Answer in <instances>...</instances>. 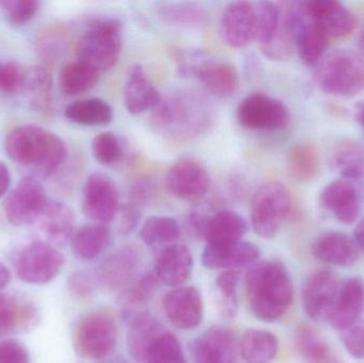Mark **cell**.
<instances>
[{"instance_id": "cell-31", "label": "cell", "mask_w": 364, "mask_h": 363, "mask_svg": "<svg viewBox=\"0 0 364 363\" xmlns=\"http://www.w3.org/2000/svg\"><path fill=\"white\" fill-rule=\"evenodd\" d=\"M111 237V229L106 224H87L73 234L70 249L78 259L93 260L108 247Z\"/></svg>"}, {"instance_id": "cell-8", "label": "cell", "mask_w": 364, "mask_h": 363, "mask_svg": "<svg viewBox=\"0 0 364 363\" xmlns=\"http://www.w3.org/2000/svg\"><path fill=\"white\" fill-rule=\"evenodd\" d=\"M115 318L106 310H96L81 318L73 335L75 350L87 360H102L114 352L117 345Z\"/></svg>"}, {"instance_id": "cell-48", "label": "cell", "mask_w": 364, "mask_h": 363, "mask_svg": "<svg viewBox=\"0 0 364 363\" xmlns=\"http://www.w3.org/2000/svg\"><path fill=\"white\" fill-rule=\"evenodd\" d=\"M26 72L14 62L0 61V91L14 94L21 91L25 83Z\"/></svg>"}, {"instance_id": "cell-41", "label": "cell", "mask_w": 364, "mask_h": 363, "mask_svg": "<svg viewBox=\"0 0 364 363\" xmlns=\"http://www.w3.org/2000/svg\"><path fill=\"white\" fill-rule=\"evenodd\" d=\"M53 78L44 67H33L26 72L23 90L29 94L32 104L38 110L48 112L51 109Z\"/></svg>"}, {"instance_id": "cell-32", "label": "cell", "mask_w": 364, "mask_h": 363, "mask_svg": "<svg viewBox=\"0 0 364 363\" xmlns=\"http://www.w3.org/2000/svg\"><path fill=\"white\" fill-rule=\"evenodd\" d=\"M295 345L306 363H346L314 328L306 324L297 326Z\"/></svg>"}, {"instance_id": "cell-15", "label": "cell", "mask_w": 364, "mask_h": 363, "mask_svg": "<svg viewBox=\"0 0 364 363\" xmlns=\"http://www.w3.org/2000/svg\"><path fill=\"white\" fill-rule=\"evenodd\" d=\"M168 192L184 202L203 200L211 185L207 168L192 158L179 160L168 170L166 178Z\"/></svg>"}, {"instance_id": "cell-29", "label": "cell", "mask_w": 364, "mask_h": 363, "mask_svg": "<svg viewBox=\"0 0 364 363\" xmlns=\"http://www.w3.org/2000/svg\"><path fill=\"white\" fill-rule=\"evenodd\" d=\"M161 98L159 91L147 78L144 68L132 66L124 87V102L128 112L138 115L153 110Z\"/></svg>"}, {"instance_id": "cell-18", "label": "cell", "mask_w": 364, "mask_h": 363, "mask_svg": "<svg viewBox=\"0 0 364 363\" xmlns=\"http://www.w3.org/2000/svg\"><path fill=\"white\" fill-rule=\"evenodd\" d=\"M299 4L306 16L314 21L329 38H346L356 28V16L341 2L309 0Z\"/></svg>"}, {"instance_id": "cell-30", "label": "cell", "mask_w": 364, "mask_h": 363, "mask_svg": "<svg viewBox=\"0 0 364 363\" xmlns=\"http://www.w3.org/2000/svg\"><path fill=\"white\" fill-rule=\"evenodd\" d=\"M301 12L295 38V49L305 65L316 66L326 55L331 38L314 21L306 16L301 8Z\"/></svg>"}, {"instance_id": "cell-52", "label": "cell", "mask_w": 364, "mask_h": 363, "mask_svg": "<svg viewBox=\"0 0 364 363\" xmlns=\"http://www.w3.org/2000/svg\"><path fill=\"white\" fill-rule=\"evenodd\" d=\"M10 172L4 162L0 161V198L6 193L10 187Z\"/></svg>"}, {"instance_id": "cell-3", "label": "cell", "mask_w": 364, "mask_h": 363, "mask_svg": "<svg viewBox=\"0 0 364 363\" xmlns=\"http://www.w3.org/2000/svg\"><path fill=\"white\" fill-rule=\"evenodd\" d=\"M211 109L198 94L181 91L161 98L151 115V129L170 138H192L211 123Z\"/></svg>"}, {"instance_id": "cell-27", "label": "cell", "mask_w": 364, "mask_h": 363, "mask_svg": "<svg viewBox=\"0 0 364 363\" xmlns=\"http://www.w3.org/2000/svg\"><path fill=\"white\" fill-rule=\"evenodd\" d=\"M312 254L316 259L331 266H354L359 259L360 249L354 238L338 232L321 234L312 244Z\"/></svg>"}, {"instance_id": "cell-7", "label": "cell", "mask_w": 364, "mask_h": 363, "mask_svg": "<svg viewBox=\"0 0 364 363\" xmlns=\"http://www.w3.org/2000/svg\"><path fill=\"white\" fill-rule=\"evenodd\" d=\"M293 210V200L286 185L269 181L261 185L252 196L250 220L258 236L275 237Z\"/></svg>"}, {"instance_id": "cell-38", "label": "cell", "mask_w": 364, "mask_h": 363, "mask_svg": "<svg viewBox=\"0 0 364 363\" xmlns=\"http://www.w3.org/2000/svg\"><path fill=\"white\" fill-rule=\"evenodd\" d=\"M157 14L164 23L181 28H197L205 25V9L190 2H164L157 6Z\"/></svg>"}, {"instance_id": "cell-40", "label": "cell", "mask_w": 364, "mask_h": 363, "mask_svg": "<svg viewBox=\"0 0 364 363\" xmlns=\"http://www.w3.org/2000/svg\"><path fill=\"white\" fill-rule=\"evenodd\" d=\"M333 161L336 170L343 179L359 180L364 177V151L353 141H342L333 151Z\"/></svg>"}, {"instance_id": "cell-23", "label": "cell", "mask_w": 364, "mask_h": 363, "mask_svg": "<svg viewBox=\"0 0 364 363\" xmlns=\"http://www.w3.org/2000/svg\"><path fill=\"white\" fill-rule=\"evenodd\" d=\"M192 352L195 363H235V334L224 326H213L195 340Z\"/></svg>"}, {"instance_id": "cell-33", "label": "cell", "mask_w": 364, "mask_h": 363, "mask_svg": "<svg viewBox=\"0 0 364 363\" xmlns=\"http://www.w3.org/2000/svg\"><path fill=\"white\" fill-rule=\"evenodd\" d=\"M240 353L246 363H272L278 353L277 337L267 330H246Z\"/></svg>"}, {"instance_id": "cell-53", "label": "cell", "mask_w": 364, "mask_h": 363, "mask_svg": "<svg viewBox=\"0 0 364 363\" xmlns=\"http://www.w3.org/2000/svg\"><path fill=\"white\" fill-rule=\"evenodd\" d=\"M354 240L360 251H364V219L355 228Z\"/></svg>"}, {"instance_id": "cell-9", "label": "cell", "mask_w": 364, "mask_h": 363, "mask_svg": "<svg viewBox=\"0 0 364 363\" xmlns=\"http://www.w3.org/2000/svg\"><path fill=\"white\" fill-rule=\"evenodd\" d=\"M237 119L242 127L252 131H278L288 127L291 115L282 100L254 93L240 102Z\"/></svg>"}, {"instance_id": "cell-45", "label": "cell", "mask_w": 364, "mask_h": 363, "mask_svg": "<svg viewBox=\"0 0 364 363\" xmlns=\"http://www.w3.org/2000/svg\"><path fill=\"white\" fill-rule=\"evenodd\" d=\"M36 0H1L0 9L9 21L15 26H23L31 21L40 10Z\"/></svg>"}, {"instance_id": "cell-47", "label": "cell", "mask_w": 364, "mask_h": 363, "mask_svg": "<svg viewBox=\"0 0 364 363\" xmlns=\"http://www.w3.org/2000/svg\"><path fill=\"white\" fill-rule=\"evenodd\" d=\"M340 338L346 352L353 358L364 359V320H359L356 323L341 330Z\"/></svg>"}, {"instance_id": "cell-13", "label": "cell", "mask_w": 364, "mask_h": 363, "mask_svg": "<svg viewBox=\"0 0 364 363\" xmlns=\"http://www.w3.org/2000/svg\"><path fill=\"white\" fill-rule=\"evenodd\" d=\"M48 200L42 185L32 177H25L4 200V215L12 225H33Z\"/></svg>"}, {"instance_id": "cell-46", "label": "cell", "mask_w": 364, "mask_h": 363, "mask_svg": "<svg viewBox=\"0 0 364 363\" xmlns=\"http://www.w3.org/2000/svg\"><path fill=\"white\" fill-rule=\"evenodd\" d=\"M70 296L77 300H85L91 298L98 288L95 272L78 271L73 273L68 281Z\"/></svg>"}, {"instance_id": "cell-22", "label": "cell", "mask_w": 364, "mask_h": 363, "mask_svg": "<svg viewBox=\"0 0 364 363\" xmlns=\"http://www.w3.org/2000/svg\"><path fill=\"white\" fill-rule=\"evenodd\" d=\"M320 204L340 223L350 225L358 219L360 197L352 181L346 179L329 183L320 193Z\"/></svg>"}, {"instance_id": "cell-49", "label": "cell", "mask_w": 364, "mask_h": 363, "mask_svg": "<svg viewBox=\"0 0 364 363\" xmlns=\"http://www.w3.org/2000/svg\"><path fill=\"white\" fill-rule=\"evenodd\" d=\"M29 352L25 345L14 339L0 342V363H29Z\"/></svg>"}, {"instance_id": "cell-25", "label": "cell", "mask_w": 364, "mask_h": 363, "mask_svg": "<svg viewBox=\"0 0 364 363\" xmlns=\"http://www.w3.org/2000/svg\"><path fill=\"white\" fill-rule=\"evenodd\" d=\"M364 313V281L352 277L341 283L328 322L336 330H346L361 320Z\"/></svg>"}, {"instance_id": "cell-1", "label": "cell", "mask_w": 364, "mask_h": 363, "mask_svg": "<svg viewBox=\"0 0 364 363\" xmlns=\"http://www.w3.org/2000/svg\"><path fill=\"white\" fill-rule=\"evenodd\" d=\"M245 286L250 310L260 321L273 323L282 319L292 304V279L282 262H255L246 272Z\"/></svg>"}, {"instance_id": "cell-35", "label": "cell", "mask_w": 364, "mask_h": 363, "mask_svg": "<svg viewBox=\"0 0 364 363\" xmlns=\"http://www.w3.org/2000/svg\"><path fill=\"white\" fill-rule=\"evenodd\" d=\"M100 78V72L81 61L68 62L60 72V87L68 96H78L93 90Z\"/></svg>"}, {"instance_id": "cell-26", "label": "cell", "mask_w": 364, "mask_h": 363, "mask_svg": "<svg viewBox=\"0 0 364 363\" xmlns=\"http://www.w3.org/2000/svg\"><path fill=\"white\" fill-rule=\"evenodd\" d=\"M38 320L40 315L33 303L0 292V338L32 330Z\"/></svg>"}, {"instance_id": "cell-51", "label": "cell", "mask_w": 364, "mask_h": 363, "mask_svg": "<svg viewBox=\"0 0 364 363\" xmlns=\"http://www.w3.org/2000/svg\"><path fill=\"white\" fill-rule=\"evenodd\" d=\"M141 212L142 209L134 205L127 202L123 208L119 209V234H128L136 229L141 220Z\"/></svg>"}, {"instance_id": "cell-6", "label": "cell", "mask_w": 364, "mask_h": 363, "mask_svg": "<svg viewBox=\"0 0 364 363\" xmlns=\"http://www.w3.org/2000/svg\"><path fill=\"white\" fill-rule=\"evenodd\" d=\"M122 50V25L117 19L92 21L77 43L79 61L100 70H110L119 61Z\"/></svg>"}, {"instance_id": "cell-37", "label": "cell", "mask_w": 364, "mask_h": 363, "mask_svg": "<svg viewBox=\"0 0 364 363\" xmlns=\"http://www.w3.org/2000/svg\"><path fill=\"white\" fill-rule=\"evenodd\" d=\"M158 278L153 273H146L122 290L119 302L125 309L128 319L138 315L139 309L147 304L158 289Z\"/></svg>"}, {"instance_id": "cell-34", "label": "cell", "mask_w": 364, "mask_h": 363, "mask_svg": "<svg viewBox=\"0 0 364 363\" xmlns=\"http://www.w3.org/2000/svg\"><path fill=\"white\" fill-rule=\"evenodd\" d=\"M64 114L70 121L79 125L105 126L112 121L113 109L100 98H87L66 106Z\"/></svg>"}, {"instance_id": "cell-10", "label": "cell", "mask_w": 364, "mask_h": 363, "mask_svg": "<svg viewBox=\"0 0 364 363\" xmlns=\"http://www.w3.org/2000/svg\"><path fill=\"white\" fill-rule=\"evenodd\" d=\"M183 75H194L211 93L228 97L239 87V74L232 63L210 59L200 53H186L181 62Z\"/></svg>"}, {"instance_id": "cell-44", "label": "cell", "mask_w": 364, "mask_h": 363, "mask_svg": "<svg viewBox=\"0 0 364 363\" xmlns=\"http://www.w3.org/2000/svg\"><path fill=\"white\" fill-rule=\"evenodd\" d=\"M92 153L102 166H110L121 160L123 148L119 138L113 132L97 134L92 142Z\"/></svg>"}, {"instance_id": "cell-16", "label": "cell", "mask_w": 364, "mask_h": 363, "mask_svg": "<svg viewBox=\"0 0 364 363\" xmlns=\"http://www.w3.org/2000/svg\"><path fill=\"white\" fill-rule=\"evenodd\" d=\"M141 253L136 245L119 247L108 256L96 271L98 288L108 292L124 290L136 281L141 268Z\"/></svg>"}, {"instance_id": "cell-17", "label": "cell", "mask_w": 364, "mask_h": 363, "mask_svg": "<svg viewBox=\"0 0 364 363\" xmlns=\"http://www.w3.org/2000/svg\"><path fill=\"white\" fill-rule=\"evenodd\" d=\"M190 223L195 234L207 244L241 241L250 229L247 221L239 213L230 210H220L208 215L194 213L191 215Z\"/></svg>"}, {"instance_id": "cell-43", "label": "cell", "mask_w": 364, "mask_h": 363, "mask_svg": "<svg viewBox=\"0 0 364 363\" xmlns=\"http://www.w3.org/2000/svg\"><path fill=\"white\" fill-rule=\"evenodd\" d=\"M241 274L237 270H227L218 275L216 287L220 293V310L225 318H235L239 310L237 287Z\"/></svg>"}, {"instance_id": "cell-14", "label": "cell", "mask_w": 364, "mask_h": 363, "mask_svg": "<svg viewBox=\"0 0 364 363\" xmlns=\"http://www.w3.org/2000/svg\"><path fill=\"white\" fill-rule=\"evenodd\" d=\"M341 281L335 272L321 269L312 273L303 288L301 302L306 315L316 322L328 321Z\"/></svg>"}, {"instance_id": "cell-50", "label": "cell", "mask_w": 364, "mask_h": 363, "mask_svg": "<svg viewBox=\"0 0 364 363\" xmlns=\"http://www.w3.org/2000/svg\"><path fill=\"white\" fill-rule=\"evenodd\" d=\"M156 185L151 179H140L130 189V204L142 209L155 196Z\"/></svg>"}, {"instance_id": "cell-4", "label": "cell", "mask_w": 364, "mask_h": 363, "mask_svg": "<svg viewBox=\"0 0 364 363\" xmlns=\"http://www.w3.org/2000/svg\"><path fill=\"white\" fill-rule=\"evenodd\" d=\"M127 347L138 363H188L178 339L155 317L140 313L129 319Z\"/></svg>"}, {"instance_id": "cell-20", "label": "cell", "mask_w": 364, "mask_h": 363, "mask_svg": "<svg viewBox=\"0 0 364 363\" xmlns=\"http://www.w3.org/2000/svg\"><path fill=\"white\" fill-rule=\"evenodd\" d=\"M164 308L170 323L178 330H194L203 322V298L196 288L181 286L171 290L164 296Z\"/></svg>"}, {"instance_id": "cell-19", "label": "cell", "mask_w": 364, "mask_h": 363, "mask_svg": "<svg viewBox=\"0 0 364 363\" xmlns=\"http://www.w3.org/2000/svg\"><path fill=\"white\" fill-rule=\"evenodd\" d=\"M256 12L255 4L248 1L230 2L220 15V32L223 40L231 48L247 46L255 40Z\"/></svg>"}, {"instance_id": "cell-55", "label": "cell", "mask_w": 364, "mask_h": 363, "mask_svg": "<svg viewBox=\"0 0 364 363\" xmlns=\"http://www.w3.org/2000/svg\"><path fill=\"white\" fill-rule=\"evenodd\" d=\"M355 119L364 128V100L360 104H357L356 109H355Z\"/></svg>"}, {"instance_id": "cell-5", "label": "cell", "mask_w": 364, "mask_h": 363, "mask_svg": "<svg viewBox=\"0 0 364 363\" xmlns=\"http://www.w3.org/2000/svg\"><path fill=\"white\" fill-rule=\"evenodd\" d=\"M316 85L336 97H354L364 91L363 58L346 49L326 53L316 66Z\"/></svg>"}, {"instance_id": "cell-54", "label": "cell", "mask_w": 364, "mask_h": 363, "mask_svg": "<svg viewBox=\"0 0 364 363\" xmlns=\"http://www.w3.org/2000/svg\"><path fill=\"white\" fill-rule=\"evenodd\" d=\"M11 281V273L4 264H0V292L9 285Z\"/></svg>"}, {"instance_id": "cell-11", "label": "cell", "mask_w": 364, "mask_h": 363, "mask_svg": "<svg viewBox=\"0 0 364 363\" xmlns=\"http://www.w3.org/2000/svg\"><path fill=\"white\" fill-rule=\"evenodd\" d=\"M64 256L53 245L36 241L27 245L17 256L15 269L21 281L32 285L53 281L63 268Z\"/></svg>"}, {"instance_id": "cell-56", "label": "cell", "mask_w": 364, "mask_h": 363, "mask_svg": "<svg viewBox=\"0 0 364 363\" xmlns=\"http://www.w3.org/2000/svg\"><path fill=\"white\" fill-rule=\"evenodd\" d=\"M358 47L361 55H363V59L364 60V27L363 30H361L360 33H359Z\"/></svg>"}, {"instance_id": "cell-39", "label": "cell", "mask_w": 364, "mask_h": 363, "mask_svg": "<svg viewBox=\"0 0 364 363\" xmlns=\"http://www.w3.org/2000/svg\"><path fill=\"white\" fill-rule=\"evenodd\" d=\"M288 170L296 180H314L320 174L321 160L318 149L311 144H299L289 151Z\"/></svg>"}, {"instance_id": "cell-12", "label": "cell", "mask_w": 364, "mask_h": 363, "mask_svg": "<svg viewBox=\"0 0 364 363\" xmlns=\"http://www.w3.org/2000/svg\"><path fill=\"white\" fill-rule=\"evenodd\" d=\"M81 205L89 219L107 225L117 217L121 209L117 183L105 173H93L83 185Z\"/></svg>"}, {"instance_id": "cell-28", "label": "cell", "mask_w": 364, "mask_h": 363, "mask_svg": "<svg viewBox=\"0 0 364 363\" xmlns=\"http://www.w3.org/2000/svg\"><path fill=\"white\" fill-rule=\"evenodd\" d=\"M193 269V256L190 249L182 244H174L160 251L155 264L158 281L168 287H181Z\"/></svg>"}, {"instance_id": "cell-21", "label": "cell", "mask_w": 364, "mask_h": 363, "mask_svg": "<svg viewBox=\"0 0 364 363\" xmlns=\"http://www.w3.org/2000/svg\"><path fill=\"white\" fill-rule=\"evenodd\" d=\"M76 217L74 211L63 202L48 200L44 210L33 225L43 242L53 246H63L74 234Z\"/></svg>"}, {"instance_id": "cell-24", "label": "cell", "mask_w": 364, "mask_h": 363, "mask_svg": "<svg viewBox=\"0 0 364 363\" xmlns=\"http://www.w3.org/2000/svg\"><path fill=\"white\" fill-rule=\"evenodd\" d=\"M260 249L247 241L207 244L201 256L203 266L210 270L227 269L237 270L242 266H252L258 261Z\"/></svg>"}, {"instance_id": "cell-2", "label": "cell", "mask_w": 364, "mask_h": 363, "mask_svg": "<svg viewBox=\"0 0 364 363\" xmlns=\"http://www.w3.org/2000/svg\"><path fill=\"white\" fill-rule=\"evenodd\" d=\"M9 157L33 170L41 178L53 176L63 164L66 146L53 132L36 125H21L6 136Z\"/></svg>"}, {"instance_id": "cell-42", "label": "cell", "mask_w": 364, "mask_h": 363, "mask_svg": "<svg viewBox=\"0 0 364 363\" xmlns=\"http://www.w3.org/2000/svg\"><path fill=\"white\" fill-rule=\"evenodd\" d=\"M254 4L256 12L255 40L260 47H263L273 40L277 32L282 19V6L271 1H261Z\"/></svg>"}, {"instance_id": "cell-36", "label": "cell", "mask_w": 364, "mask_h": 363, "mask_svg": "<svg viewBox=\"0 0 364 363\" xmlns=\"http://www.w3.org/2000/svg\"><path fill=\"white\" fill-rule=\"evenodd\" d=\"M181 226L170 217H151L141 228L140 236L147 246L164 249L177 244L181 238Z\"/></svg>"}]
</instances>
